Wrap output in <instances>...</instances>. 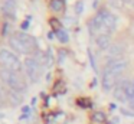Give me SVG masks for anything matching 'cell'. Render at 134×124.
I'll list each match as a JSON object with an SVG mask.
<instances>
[{
    "mask_svg": "<svg viewBox=\"0 0 134 124\" xmlns=\"http://www.w3.org/2000/svg\"><path fill=\"white\" fill-rule=\"evenodd\" d=\"M124 2H131V0H124Z\"/></svg>",
    "mask_w": 134,
    "mask_h": 124,
    "instance_id": "f1b7e54d",
    "label": "cell"
},
{
    "mask_svg": "<svg viewBox=\"0 0 134 124\" xmlns=\"http://www.w3.org/2000/svg\"><path fill=\"white\" fill-rule=\"evenodd\" d=\"M32 58H33V59H35L41 66H52V65H53L52 55H51V53H46V52L35 51V55H33Z\"/></svg>",
    "mask_w": 134,
    "mask_h": 124,
    "instance_id": "ba28073f",
    "label": "cell"
},
{
    "mask_svg": "<svg viewBox=\"0 0 134 124\" xmlns=\"http://www.w3.org/2000/svg\"><path fill=\"white\" fill-rule=\"evenodd\" d=\"M117 123H118V117L113 118V124H117Z\"/></svg>",
    "mask_w": 134,
    "mask_h": 124,
    "instance_id": "83f0119b",
    "label": "cell"
},
{
    "mask_svg": "<svg viewBox=\"0 0 134 124\" xmlns=\"http://www.w3.org/2000/svg\"><path fill=\"white\" fill-rule=\"evenodd\" d=\"M7 100H9V92H6L4 91V87L0 85V105H3Z\"/></svg>",
    "mask_w": 134,
    "mask_h": 124,
    "instance_id": "d6986e66",
    "label": "cell"
},
{
    "mask_svg": "<svg viewBox=\"0 0 134 124\" xmlns=\"http://www.w3.org/2000/svg\"><path fill=\"white\" fill-rule=\"evenodd\" d=\"M88 29H90V33H91V35L97 33V32H102V30H105L102 20H99L97 16H95V17H92V19H91L90 22H88Z\"/></svg>",
    "mask_w": 134,
    "mask_h": 124,
    "instance_id": "4fadbf2b",
    "label": "cell"
},
{
    "mask_svg": "<svg viewBox=\"0 0 134 124\" xmlns=\"http://www.w3.org/2000/svg\"><path fill=\"white\" fill-rule=\"evenodd\" d=\"M127 65H128V61L127 59H124V58H118V59L110 61L104 69H107V71L111 72V74H114V75L118 77V75L121 74L125 68H127Z\"/></svg>",
    "mask_w": 134,
    "mask_h": 124,
    "instance_id": "277c9868",
    "label": "cell"
},
{
    "mask_svg": "<svg viewBox=\"0 0 134 124\" xmlns=\"http://www.w3.org/2000/svg\"><path fill=\"white\" fill-rule=\"evenodd\" d=\"M49 7L52 9L53 12H61L64 9V2L62 0H51Z\"/></svg>",
    "mask_w": 134,
    "mask_h": 124,
    "instance_id": "2e32d148",
    "label": "cell"
},
{
    "mask_svg": "<svg viewBox=\"0 0 134 124\" xmlns=\"http://www.w3.org/2000/svg\"><path fill=\"white\" fill-rule=\"evenodd\" d=\"M2 12L10 19H15L16 0H2Z\"/></svg>",
    "mask_w": 134,
    "mask_h": 124,
    "instance_id": "9c48e42d",
    "label": "cell"
},
{
    "mask_svg": "<svg viewBox=\"0 0 134 124\" xmlns=\"http://www.w3.org/2000/svg\"><path fill=\"white\" fill-rule=\"evenodd\" d=\"M125 95H127V101H133L134 100V78L128 81L127 89H125Z\"/></svg>",
    "mask_w": 134,
    "mask_h": 124,
    "instance_id": "9a60e30c",
    "label": "cell"
},
{
    "mask_svg": "<svg viewBox=\"0 0 134 124\" xmlns=\"http://www.w3.org/2000/svg\"><path fill=\"white\" fill-rule=\"evenodd\" d=\"M22 111H23V114H29L30 108H29V107H23V108H22Z\"/></svg>",
    "mask_w": 134,
    "mask_h": 124,
    "instance_id": "484cf974",
    "label": "cell"
},
{
    "mask_svg": "<svg viewBox=\"0 0 134 124\" xmlns=\"http://www.w3.org/2000/svg\"><path fill=\"white\" fill-rule=\"evenodd\" d=\"M102 89H104L105 92L111 91V89L115 87L117 84V75L111 74L110 71H107V69H104V72H102Z\"/></svg>",
    "mask_w": 134,
    "mask_h": 124,
    "instance_id": "8992f818",
    "label": "cell"
},
{
    "mask_svg": "<svg viewBox=\"0 0 134 124\" xmlns=\"http://www.w3.org/2000/svg\"><path fill=\"white\" fill-rule=\"evenodd\" d=\"M0 63L4 69H9L13 72H19L22 69L20 59L7 49H0Z\"/></svg>",
    "mask_w": 134,
    "mask_h": 124,
    "instance_id": "7a4b0ae2",
    "label": "cell"
},
{
    "mask_svg": "<svg viewBox=\"0 0 134 124\" xmlns=\"http://www.w3.org/2000/svg\"><path fill=\"white\" fill-rule=\"evenodd\" d=\"M95 43L101 51H105L111 46V37L108 33H99L98 36L95 37Z\"/></svg>",
    "mask_w": 134,
    "mask_h": 124,
    "instance_id": "7c38bea8",
    "label": "cell"
},
{
    "mask_svg": "<svg viewBox=\"0 0 134 124\" xmlns=\"http://www.w3.org/2000/svg\"><path fill=\"white\" fill-rule=\"evenodd\" d=\"M82 10H84V3H82V2H76L75 3V13L81 14Z\"/></svg>",
    "mask_w": 134,
    "mask_h": 124,
    "instance_id": "44dd1931",
    "label": "cell"
},
{
    "mask_svg": "<svg viewBox=\"0 0 134 124\" xmlns=\"http://www.w3.org/2000/svg\"><path fill=\"white\" fill-rule=\"evenodd\" d=\"M91 120L94 121V123H104L105 121V114L101 111H97L92 114V117H91Z\"/></svg>",
    "mask_w": 134,
    "mask_h": 124,
    "instance_id": "e0dca14e",
    "label": "cell"
},
{
    "mask_svg": "<svg viewBox=\"0 0 134 124\" xmlns=\"http://www.w3.org/2000/svg\"><path fill=\"white\" fill-rule=\"evenodd\" d=\"M9 103L12 104L13 107L20 105V104L23 103V95H22V92L15 91V89H10L9 91Z\"/></svg>",
    "mask_w": 134,
    "mask_h": 124,
    "instance_id": "5bb4252c",
    "label": "cell"
},
{
    "mask_svg": "<svg viewBox=\"0 0 134 124\" xmlns=\"http://www.w3.org/2000/svg\"><path fill=\"white\" fill-rule=\"evenodd\" d=\"M53 37H55V33H53V32H48V39L52 40Z\"/></svg>",
    "mask_w": 134,
    "mask_h": 124,
    "instance_id": "d4e9b609",
    "label": "cell"
},
{
    "mask_svg": "<svg viewBox=\"0 0 134 124\" xmlns=\"http://www.w3.org/2000/svg\"><path fill=\"white\" fill-rule=\"evenodd\" d=\"M122 52H124V46L120 45V43H114V45H111L110 48H108L107 58H108L110 61H113V59H118V58L122 55Z\"/></svg>",
    "mask_w": 134,
    "mask_h": 124,
    "instance_id": "30bf717a",
    "label": "cell"
},
{
    "mask_svg": "<svg viewBox=\"0 0 134 124\" xmlns=\"http://www.w3.org/2000/svg\"><path fill=\"white\" fill-rule=\"evenodd\" d=\"M0 79H2V82H3L4 85L9 87L10 89H15V91H19V92H23L25 89H26L25 82L20 79V77L13 71L2 68L0 69Z\"/></svg>",
    "mask_w": 134,
    "mask_h": 124,
    "instance_id": "6da1fadb",
    "label": "cell"
},
{
    "mask_svg": "<svg viewBox=\"0 0 134 124\" xmlns=\"http://www.w3.org/2000/svg\"><path fill=\"white\" fill-rule=\"evenodd\" d=\"M13 36L18 37V39L27 48V51H29V52L38 51V43H36V39L33 36L25 33V32H15V33H13Z\"/></svg>",
    "mask_w": 134,
    "mask_h": 124,
    "instance_id": "5b68a950",
    "label": "cell"
},
{
    "mask_svg": "<svg viewBox=\"0 0 134 124\" xmlns=\"http://www.w3.org/2000/svg\"><path fill=\"white\" fill-rule=\"evenodd\" d=\"M97 6H98V0H94V2H92V7L97 9Z\"/></svg>",
    "mask_w": 134,
    "mask_h": 124,
    "instance_id": "4316f807",
    "label": "cell"
},
{
    "mask_svg": "<svg viewBox=\"0 0 134 124\" xmlns=\"http://www.w3.org/2000/svg\"><path fill=\"white\" fill-rule=\"evenodd\" d=\"M120 111H121L124 115H127V117H134V112L133 111H127L125 108H120Z\"/></svg>",
    "mask_w": 134,
    "mask_h": 124,
    "instance_id": "603a6c76",
    "label": "cell"
},
{
    "mask_svg": "<svg viewBox=\"0 0 134 124\" xmlns=\"http://www.w3.org/2000/svg\"><path fill=\"white\" fill-rule=\"evenodd\" d=\"M56 37H58V40L62 42V43H66L68 40H69V36H68V33L64 30V29H61V30L56 32Z\"/></svg>",
    "mask_w": 134,
    "mask_h": 124,
    "instance_id": "ac0fdd59",
    "label": "cell"
},
{
    "mask_svg": "<svg viewBox=\"0 0 134 124\" xmlns=\"http://www.w3.org/2000/svg\"><path fill=\"white\" fill-rule=\"evenodd\" d=\"M9 45L12 46V49H15L16 52H19V53H23V55H27V53H30L29 51H27V48L23 45V43L20 42V40L18 39L16 36H10V39H9Z\"/></svg>",
    "mask_w": 134,
    "mask_h": 124,
    "instance_id": "8fae6325",
    "label": "cell"
},
{
    "mask_svg": "<svg viewBox=\"0 0 134 124\" xmlns=\"http://www.w3.org/2000/svg\"><path fill=\"white\" fill-rule=\"evenodd\" d=\"M25 69H26V75L32 82H38L42 74V66L36 62L33 58H26L25 61Z\"/></svg>",
    "mask_w": 134,
    "mask_h": 124,
    "instance_id": "3957f363",
    "label": "cell"
},
{
    "mask_svg": "<svg viewBox=\"0 0 134 124\" xmlns=\"http://www.w3.org/2000/svg\"><path fill=\"white\" fill-rule=\"evenodd\" d=\"M27 28H29V20H26V22L22 23V29H25V30H26Z\"/></svg>",
    "mask_w": 134,
    "mask_h": 124,
    "instance_id": "cb8c5ba5",
    "label": "cell"
},
{
    "mask_svg": "<svg viewBox=\"0 0 134 124\" xmlns=\"http://www.w3.org/2000/svg\"><path fill=\"white\" fill-rule=\"evenodd\" d=\"M49 25L52 26V28L55 29L56 32H58V30H61V29H62V23L59 22V20L56 19V17H52V19H49Z\"/></svg>",
    "mask_w": 134,
    "mask_h": 124,
    "instance_id": "ffe728a7",
    "label": "cell"
},
{
    "mask_svg": "<svg viewBox=\"0 0 134 124\" xmlns=\"http://www.w3.org/2000/svg\"><path fill=\"white\" fill-rule=\"evenodd\" d=\"M65 56H66V51H59V56H58V62L62 65V62L65 61Z\"/></svg>",
    "mask_w": 134,
    "mask_h": 124,
    "instance_id": "7402d4cb",
    "label": "cell"
},
{
    "mask_svg": "<svg viewBox=\"0 0 134 124\" xmlns=\"http://www.w3.org/2000/svg\"><path fill=\"white\" fill-rule=\"evenodd\" d=\"M128 81L130 79H121L114 88V98L117 101H121V103H125L127 101V95H125V89H127Z\"/></svg>",
    "mask_w": 134,
    "mask_h": 124,
    "instance_id": "52a82bcc",
    "label": "cell"
}]
</instances>
